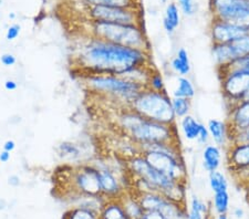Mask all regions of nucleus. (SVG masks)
Segmentation results:
<instances>
[{"instance_id": "f03ea898", "label": "nucleus", "mask_w": 249, "mask_h": 219, "mask_svg": "<svg viewBox=\"0 0 249 219\" xmlns=\"http://www.w3.org/2000/svg\"><path fill=\"white\" fill-rule=\"evenodd\" d=\"M121 129L136 145L154 143H179L178 131L175 125L152 121L126 106L119 117Z\"/></svg>"}, {"instance_id": "e433bc0d", "label": "nucleus", "mask_w": 249, "mask_h": 219, "mask_svg": "<svg viewBox=\"0 0 249 219\" xmlns=\"http://www.w3.org/2000/svg\"><path fill=\"white\" fill-rule=\"evenodd\" d=\"M141 219H164L160 212H145Z\"/></svg>"}, {"instance_id": "f8f14e48", "label": "nucleus", "mask_w": 249, "mask_h": 219, "mask_svg": "<svg viewBox=\"0 0 249 219\" xmlns=\"http://www.w3.org/2000/svg\"><path fill=\"white\" fill-rule=\"evenodd\" d=\"M225 151L231 173L237 172L239 175L249 169V144H230Z\"/></svg>"}, {"instance_id": "4c0bfd02", "label": "nucleus", "mask_w": 249, "mask_h": 219, "mask_svg": "<svg viewBox=\"0 0 249 219\" xmlns=\"http://www.w3.org/2000/svg\"><path fill=\"white\" fill-rule=\"evenodd\" d=\"M8 184L13 187H18L21 184V179H20L18 175H10V176L8 177Z\"/></svg>"}, {"instance_id": "a878e982", "label": "nucleus", "mask_w": 249, "mask_h": 219, "mask_svg": "<svg viewBox=\"0 0 249 219\" xmlns=\"http://www.w3.org/2000/svg\"><path fill=\"white\" fill-rule=\"evenodd\" d=\"M208 183H210L213 193L228 190V181L220 170H215V172L208 174Z\"/></svg>"}, {"instance_id": "412c9836", "label": "nucleus", "mask_w": 249, "mask_h": 219, "mask_svg": "<svg viewBox=\"0 0 249 219\" xmlns=\"http://www.w3.org/2000/svg\"><path fill=\"white\" fill-rule=\"evenodd\" d=\"M122 205L125 209L127 216L130 219H141L143 217V215L145 214V210L143 209L142 205L139 201L138 197L135 196H127L124 194L123 196L120 198Z\"/></svg>"}, {"instance_id": "a211bd4d", "label": "nucleus", "mask_w": 249, "mask_h": 219, "mask_svg": "<svg viewBox=\"0 0 249 219\" xmlns=\"http://www.w3.org/2000/svg\"><path fill=\"white\" fill-rule=\"evenodd\" d=\"M180 22V15L178 6L175 2L168 3L165 8V13L163 17V28L167 34L172 35L178 30Z\"/></svg>"}, {"instance_id": "cd10ccee", "label": "nucleus", "mask_w": 249, "mask_h": 219, "mask_svg": "<svg viewBox=\"0 0 249 219\" xmlns=\"http://www.w3.org/2000/svg\"><path fill=\"white\" fill-rule=\"evenodd\" d=\"M172 107L176 118H182L190 114L192 109V102L190 99L185 98H172Z\"/></svg>"}, {"instance_id": "0eeeda50", "label": "nucleus", "mask_w": 249, "mask_h": 219, "mask_svg": "<svg viewBox=\"0 0 249 219\" xmlns=\"http://www.w3.org/2000/svg\"><path fill=\"white\" fill-rule=\"evenodd\" d=\"M90 21L142 26V7L128 8L116 6H88Z\"/></svg>"}, {"instance_id": "72a5a7b5", "label": "nucleus", "mask_w": 249, "mask_h": 219, "mask_svg": "<svg viewBox=\"0 0 249 219\" xmlns=\"http://www.w3.org/2000/svg\"><path fill=\"white\" fill-rule=\"evenodd\" d=\"M20 33H21V26L18 25V23L11 25L9 28H8L6 33V39L8 41H13V40L17 39L19 37Z\"/></svg>"}, {"instance_id": "4be33fe9", "label": "nucleus", "mask_w": 249, "mask_h": 219, "mask_svg": "<svg viewBox=\"0 0 249 219\" xmlns=\"http://www.w3.org/2000/svg\"><path fill=\"white\" fill-rule=\"evenodd\" d=\"M57 152L60 157L63 159H68V161H78L82 156L80 147L77 144H74V143L69 141L60 143L57 147Z\"/></svg>"}, {"instance_id": "2eb2a0df", "label": "nucleus", "mask_w": 249, "mask_h": 219, "mask_svg": "<svg viewBox=\"0 0 249 219\" xmlns=\"http://www.w3.org/2000/svg\"><path fill=\"white\" fill-rule=\"evenodd\" d=\"M207 129L214 144L224 150L230 145L226 122L220 121V119L217 118H212L207 123Z\"/></svg>"}, {"instance_id": "9b49d317", "label": "nucleus", "mask_w": 249, "mask_h": 219, "mask_svg": "<svg viewBox=\"0 0 249 219\" xmlns=\"http://www.w3.org/2000/svg\"><path fill=\"white\" fill-rule=\"evenodd\" d=\"M210 33L213 43H231L248 34L249 31L244 28L225 22L223 20L213 18Z\"/></svg>"}, {"instance_id": "c756f323", "label": "nucleus", "mask_w": 249, "mask_h": 219, "mask_svg": "<svg viewBox=\"0 0 249 219\" xmlns=\"http://www.w3.org/2000/svg\"><path fill=\"white\" fill-rule=\"evenodd\" d=\"M236 60L249 55V34L230 43Z\"/></svg>"}, {"instance_id": "79ce46f5", "label": "nucleus", "mask_w": 249, "mask_h": 219, "mask_svg": "<svg viewBox=\"0 0 249 219\" xmlns=\"http://www.w3.org/2000/svg\"><path fill=\"white\" fill-rule=\"evenodd\" d=\"M234 216L237 218V219H240L244 217V210L242 208H236L234 210Z\"/></svg>"}, {"instance_id": "ddd939ff", "label": "nucleus", "mask_w": 249, "mask_h": 219, "mask_svg": "<svg viewBox=\"0 0 249 219\" xmlns=\"http://www.w3.org/2000/svg\"><path fill=\"white\" fill-rule=\"evenodd\" d=\"M94 165V164H93ZM100 172V183H101L102 196L107 199H119L124 194L123 187L119 178L115 176L114 172L107 165L98 166L94 165Z\"/></svg>"}, {"instance_id": "423d86ee", "label": "nucleus", "mask_w": 249, "mask_h": 219, "mask_svg": "<svg viewBox=\"0 0 249 219\" xmlns=\"http://www.w3.org/2000/svg\"><path fill=\"white\" fill-rule=\"evenodd\" d=\"M84 83L91 91L130 103L146 89L144 84L120 75L84 74Z\"/></svg>"}, {"instance_id": "ea45409f", "label": "nucleus", "mask_w": 249, "mask_h": 219, "mask_svg": "<svg viewBox=\"0 0 249 219\" xmlns=\"http://www.w3.org/2000/svg\"><path fill=\"white\" fill-rule=\"evenodd\" d=\"M16 149V142L13 141V139H8V141L5 142L3 144V150L7 151V152H13V151Z\"/></svg>"}, {"instance_id": "dca6fc26", "label": "nucleus", "mask_w": 249, "mask_h": 219, "mask_svg": "<svg viewBox=\"0 0 249 219\" xmlns=\"http://www.w3.org/2000/svg\"><path fill=\"white\" fill-rule=\"evenodd\" d=\"M212 55L217 66V69L230 66L236 60L230 43H213Z\"/></svg>"}, {"instance_id": "f704fd0d", "label": "nucleus", "mask_w": 249, "mask_h": 219, "mask_svg": "<svg viewBox=\"0 0 249 219\" xmlns=\"http://www.w3.org/2000/svg\"><path fill=\"white\" fill-rule=\"evenodd\" d=\"M210 138H211V135H210V132H208L207 126H205L204 124H202V126H200L198 138H197V143H199L200 145L205 146V145L208 144V141H210Z\"/></svg>"}, {"instance_id": "473e14b6", "label": "nucleus", "mask_w": 249, "mask_h": 219, "mask_svg": "<svg viewBox=\"0 0 249 219\" xmlns=\"http://www.w3.org/2000/svg\"><path fill=\"white\" fill-rule=\"evenodd\" d=\"M231 144H249V126L246 130L237 133L231 139Z\"/></svg>"}, {"instance_id": "20e7f679", "label": "nucleus", "mask_w": 249, "mask_h": 219, "mask_svg": "<svg viewBox=\"0 0 249 219\" xmlns=\"http://www.w3.org/2000/svg\"><path fill=\"white\" fill-rule=\"evenodd\" d=\"M90 28L92 37L151 52V43L143 26L90 21Z\"/></svg>"}, {"instance_id": "37998d69", "label": "nucleus", "mask_w": 249, "mask_h": 219, "mask_svg": "<svg viewBox=\"0 0 249 219\" xmlns=\"http://www.w3.org/2000/svg\"><path fill=\"white\" fill-rule=\"evenodd\" d=\"M215 219H228V216L227 214H220V215H217V217Z\"/></svg>"}, {"instance_id": "6ab92c4d", "label": "nucleus", "mask_w": 249, "mask_h": 219, "mask_svg": "<svg viewBox=\"0 0 249 219\" xmlns=\"http://www.w3.org/2000/svg\"><path fill=\"white\" fill-rule=\"evenodd\" d=\"M171 67L178 77H187L192 70L190 57L185 48H179L178 53L171 61Z\"/></svg>"}, {"instance_id": "6e6552de", "label": "nucleus", "mask_w": 249, "mask_h": 219, "mask_svg": "<svg viewBox=\"0 0 249 219\" xmlns=\"http://www.w3.org/2000/svg\"><path fill=\"white\" fill-rule=\"evenodd\" d=\"M222 93L231 106L244 100L245 93L249 87V73L244 71H234L220 74Z\"/></svg>"}, {"instance_id": "aec40b11", "label": "nucleus", "mask_w": 249, "mask_h": 219, "mask_svg": "<svg viewBox=\"0 0 249 219\" xmlns=\"http://www.w3.org/2000/svg\"><path fill=\"white\" fill-rule=\"evenodd\" d=\"M203 123L198 122L193 115L188 114L186 117H184L180 118L179 122V127L180 131H182L183 136L185 137V139L190 142H197L198 135H199V131H200V126H202Z\"/></svg>"}, {"instance_id": "b1692460", "label": "nucleus", "mask_w": 249, "mask_h": 219, "mask_svg": "<svg viewBox=\"0 0 249 219\" xmlns=\"http://www.w3.org/2000/svg\"><path fill=\"white\" fill-rule=\"evenodd\" d=\"M208 207L198 197L193 196L191 201L188 219H207Z\"/></svg>"}, {"instance_id": "a18cd8bd", "label": "nucleus", "mask_w": 249, "mask_h": 219, "mask_svg": "<svg viewBox=\"0 0 249 219\" xmlns=\"http://www.w3.org/2000/svg\"><path fill=\"white\" fill-rule=\"evenodd\" d=\"M15 17H16L15 14H10V15H9V18H10V19H14Z\"/></svg>"}, {"instance_id": "7c9ffc66", "label": "nucleus", "mask_w": 249, "mask_h": 219, "mask_svg": "<svg viewBox=\"0 0 249 219\" xmlns=\"http://www.w3.org/2000/svg\"><path fill=\"white\" fill-rule=\"evenodd\" d=\"M146 86L147 89L158 91V92H164V91H166L165 82H164L163 75L158 70H152L150 77H148Z\"/></svg>"}, {"instance_id": "393cba45", "label": "nucleus", "mask_w": 249, "mask_h": 219, "mask_svg": "<svg viewBox=\"0 0 249 219\" xmlns=\"http://www.w3.org/2000/svg\"><path fill=\"white\" fill-rule=\"evenodd\" d=\"M88 6H116L140 8V0H83Z\"/></svg>"}, {"instance_id": "f3484780", "label": "nucleus", "mask_w": 249, "mask_h": 219, "mask_svg": "<svg viewBox=\"0 0 249 219\" xmlns=\"http://www.w3.org/2000/svg\"><path fill=\"white\" fill-rule=\"evenodd\" d=\"M100 219H130L124 209L121 201L119 199H107L99 213Z\"/></svg>"}, {"instance_id": "2f4dec72", "label": "nucleus", "mask_w": 249, "mask_h": 219, "mask_svg": "<svg viewBox=\"0 0 249 219\" xmlns=\"http://www.w3.org/2000/svg\"><path fill=\"white\" fill-rule=\"evenodd\" d=\"M178 6L182 13L187 17H192L196 13V5L194 0H178Z\"/></svg>"}, {"instance_id": "c03bdc74", "label": "nucleus", "mask_w": 249, "mask_h": 219, "mask_svg": "<svg viewBox=\"0 0 249 219\" xmlns=\"http://www.w3.org/2000/svg\"><path fill=\"white\" fill-rule=\"evenodd\" d=\"M244 100L245 101H249V87L246 91V93H245V97H244Z\"/></svg>"}, {"instance_id": "de8ad7c7", "label": "nucleus", "mask_w": 249, "mask_h": 219, "mask_svg": "<svg viewBox=\"0 0 249 219\" xmlns=\"http://www.w3.org/2000/svg\"><path fill=\"white\" fill-rule=\"evenodd\" d=\"M1 3H2V0H0V5H1Z\"/></svg>"}, {"instance_id": "58836bf2", "label": "nucleus", "mask_w": 249, "mask_h": 219, "mask_svg": "<svg viewBox=\"0 0 249 219\" xmlns=\"http://www.w3.org/2000/svg\"><path fill=\"white\" fill-rule=\"evenodd\" d=\"M5 89L7 91H15L18 89V83L14 80H7L5 82Z\"/></svg>"}, {"instance_id": "c9c22d12", "label": "nucleus", "mask_w": 249, "mask_h": 219, "mask_svg": "<svg viewBox=\"0 0 249 219\" xmlns=\"http://www.w3.org/2000/svg\"><path fill=\"white\" fill-rule=\"evenodd\" d=\"M0 61L5 67H13L17 62V59L13 53H3L0 58Z\"/></svg>"}, {"instance_id": "bb28decb", "label": "nucleus", "mask_w": 249, "mask_h": 219, "mask_svg": "<svg viewBox=\"0 0 249 219\" xmlns=\"http://www.w3.org/2000/svg\"><path fill=\"white\" fill-rule=\"evenodd\" d=\"M230 202L231 197L228 194V190H224V192L214 193V198H213V208L217 215L220 214H227L230 210Z\"/></svg>"}, {"instance_id": "a19ab883", "label": "nucleus", "mask_w": 249, "mask_h": 219, "mask_svg": "<svg viewBox=\"0 0 249 219\" xmlns=\"http://www.w3.org/2000/svg\"><path fill=\"white\" fill-rule=\"evenodd\" d=\"M10 161V152H7V151L3 150L1 153H0V162L1 163H7Z\"/></svg>"}, {"instance_id": "39448f33", "label": "nucleus", "mask_w": 249, "mask_h": 219, "mask_svg": "<svg viewBox=\"0 0 249 219\" xmlns=\"http://www.w3.org/2000/svg\"><path fill=\"white\" fill-rule=\"evenodd\" d=\"M128 107L143 118L168 125L176 124V117L172 107V98L164 91L158 92L151 89L143 90Z\"/></svg>"}, {"instance_id": "49530a36", "label": "nucleus", "mask_w": 249, "mask_h": 219, "mask_svg": "<svg viewBox=\"0 0 249 219\" xmlns=\"http://www.w3.org/2000/svg\"><path fill=\"white\" fill-rule=\"evenodd\" d=\"M168 1V0H160V2H162V3H166Z\"/></svg>"}, {"instance_id": "f257e3e1", "label": "nucleus", "mask_w": 249, "mask_h": 219, "mask_svg": "<svg viewBox=\"0 0 249 219\" xmlns=\"http://www.w3.org/2000/svg\"><path fill=\"white\" fill-rule=\"evenodd\" d=\"M83 74L124 75L150 66L151 52L90 35L74 57Z\"/></svg>"}, {"instance_id": "9d476101", "label": "nucleus", "mask_w": 249, "mask_h": 219, "mask_svg": "<svg viewBox=\"0 0 249 219\" xmlns=\"http://www.w3.org/2000/svg\"><path fill=\"white\" fill-rule=\"evenodd\" d=\"M225 122L227 124L228 139L231 144V139L237 133L246 130L249 126V101L243 100L230 106L228 118Z\"/></svg>"}, {"instance_id": "7ed1b4c3", "label": "nucleus", "mask_w": 249, "mask_h": 219, "mask_svg": "<svg viewBox=\"0 0 249 219\" xmlns=\"http://www.w3.org/2000/svg\"><path fill=\"white\" fill-rule=\"evenodd\" d=\"M138 146L140 153L156 169L174 181L186 182L187 168L178 143H154Z\"/></svg>"}, {"instance_id": "4468645a", "label": "nucleus", "mask_w": 249, "mask_h": 219, "mask_svg": "<svg viewBox=\"0 0 249 219\" xmlns=\"http://www.w3.org/2000/svg\"><path fill=\"white\" fill-rule=\"evenodd\" d=\"M202 164L208 174L218 170L222 165V149L216 144L205 145L202 153Z\"/></svg>"}, {"instance_id": "c85d7f7f", "label": "nucleus", "mask_w": 249, "mask_h": 219, "mask_svg": "<svg viewBox=\"0 0 249 219\" xmlns=\"http://www.w3.org/2000/svg\"><path fill=\"white\" fill-rule=\"evenodd\" d=\"M64 219H100L99 213L84 207H74L64 214Z\"/></svg>"}, {"instance_id": "5701e85b", "label": "nucleus", "mask_w": 249, "mask_h": 219, "mask_svg": "<svg viewBox=\"0 0 249 219\" xmlns=\"http://www.w3.org/2000/svg\"><path fill=\"white\" fill-rule=\"evenodd\" d=\"M174 98H185L192 100L195 97V87L192 81L187 77L178 78V86L173 91Z\"/></svg>"}, {"instance_id": "1a4fd4ad", "label": "nucleus", "mask_w": 249, "mask_h": 219, "mask_svg": "<svg viewBox=\"0 0 249 219\" xmlns=\"http://www.w3.org/2000/svg\"><path fill=\"white\" fill-rule=\"evenodd\" d=\"M75 189L78 193L91 196L102 195L100 172L93 164H83L78 166L72 176Z\"/></svg>"}]
</instances>
